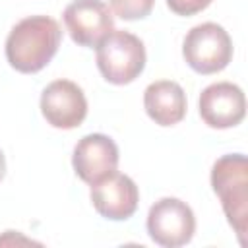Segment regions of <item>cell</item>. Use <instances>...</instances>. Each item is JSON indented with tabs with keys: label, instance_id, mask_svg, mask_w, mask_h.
Returning <instances> with one entry per match:
<instances>
[{
	"label": "cell",
	"instance_id": "cell-1",
	"mask_svg": "<svg viewBox=\"0 0 248 248\" xmlns=\"http://www.w3.org/2000/svg\"><path fill=\"white\" fill-rule=\"evenodd\" d=\"M62 29L48 16H29L17 21L6 39V60L21 74L41 72L56 54Z\"/></svg>",
	"mask_w": 248,
	"mask_h": 248
},
{
	"label": "cell",
	"instance_id": "cell-2",
	"mask_svg": "<svg viewBox=\"0 0 248 248\" xmlns=\"http://www.w3.org/2000/svg\"><path fill=\"white\" fill-rule=\"evenodd\" d=\"M211 188L217 194L223 213L236 232V238L246 246L248 234V161L242 153L219 157L211 167Z\"/></svg>",
	"mask_w": 248,
	"mask_h": 248
},
{
	"label": "cell",
	"instance_id": "cell-3",
	"mask_svg": "<svg viewBox=\"0 0 248 248\" xmlns=\"http://www.w3.org/2000/svg\"><path fill=\"white\" fill-rule=\"evenodd\" d=\"M101 76L114 85L132 83L145 68V46L140 37L124 29H112L95 46Z\"/></svg>",
	"mask_w": 248,
	"mask_h": 248
},
{
	"label": "cell",
	"instance_id": "cell-4",
	"mask_svg": "<svg viewBox=\"0 0 248 248\" xmlns=\"http://www.w3.org/2000/svg\"><path fill=\"white\" fill-rule=\"evenodd\" d=\"M182 56L186 64L202 74H217L225 70L232 58V41L225 27L213 21L194 25L182 41Z\"/></svg>",
	"mask_w": 248,
	"mask_h": 248
},
{
	"label": "cell",
	"instance_id": "cell-5",
	"mask_svg": "<svg viewBox=\"0 0 248 248\" xmlns=\"http://www.w3.org/2000/svg\"><path fill=\"white\" fill-rule=\"evenodd\" d=\"M147 234L163 248H178L192 240L196 217L192 207L178 198L157 200L147 213Z\"/></svg>",
	"mask_w": 248,
	"mask_h": 248
},
{
	"label": "cell",
	"instance_id": "cell-6",
	"mask_svg": "<svg viewBox=\"0 0 248 248\" xmlns=\"http://www.w3.org/2000/svg\"><path fill=\"white\" fill-rule=\"evenodd\" d=\"M41 112L52 128H78L87 116L85 93L70 79H54L41 93Z\"/></svg>",
	"mask_w": 248,
	"mask_h": 248
},
{
	"label": "cell",
	"instance_id": "cell-7",
	"mask_svg": "<svg viewBox=\"0 0 248 248\" xmlns=\"http://www.w3.org/2000/svg\"><path fill=\"white\" fill-rule=\"evenodd\" d=\"M200 116L209 128L227 130L238 126L246 116L244 91L231 81H217L200 93Z\"/></svg>",
	"mask_w": 248,
	"mask_h": 248
},
{
	"label": "cell",
	"instance_id": "cell-8",
	"mask_svg": "<svg viewBox=\"0 0 248 248\" xmlns=\"http://www.w3.org/2000/svg\"><path fill=\"white\" fill-rule=\"evenodd\" d=\"M64 25L79 46H97L99 41L114 29L110 8L103 0H74L66 6Z\"/></svg>",
	"mask_w": 248,
	"mask_h": 248
},
{
	"label": "cell",
	"instance_id": "cell-9",
	"mask_svg": "<svg viewBox=\"0 0 248 248\" xmlns=\"http://www.w3.org/2000/svg\"><path fill=\"white\" fill-rule=\"evenodd\" d=\"M118 159V145L114 140L105 134H87L74 147L72 167L79 180L91 186L116 172Z\"/></svg>",
	"mask_w": 248,
	"mask_h": 248
},
{
	"label": "cell",
	"instance_id": "cell-10",
	"mask_svg": "<svg viewBox=\"0 0 248 248\" xmlns=\"http://www.w3.org/2000/svg\"><path fill=\"white\" fill-rule=\"evenodd\" d=\"M89 198L101 217L110 221H126L138 209L140 190L128 174L116 170L101 182L91 184Z\"/></svg>",
	"mask_w": 248,
	"mask_h": 248
},
{
	"label": "cell",
	"instance_id": "cell-11",
	"mask_svg": "<svg viewBox=\"0 0 248 248\" xmlns=\"http://www.w3.org/2000/svg\"><path fill=\"white\" fill-rule=\"evenodd\" d=\"M143 107L155 124L174 126L186 116V93L176 81L159 79L145 87Z\"/></svg>",
	"mask_w": 248,
	"mask_h": 248
},
{
	"label": "cell",
	"instance_id": "cell-12",
	"mask_svg": "<svg viewBox=\"0 0 248 248\" xmlns=\"http://www.w3.org/2000/svg\"><path fill=\"white\" fill-rule=\"evenodd\" d=\"M108 2H110V10L114 12V16L126 21L147 17L155 4V0H108Z\"/></svg>",
	"mask_w": 248,
	"mask_h": 248
},
{
	"label": "cell",
	"instance_id": "cell-13",
	"mask_svg": "<svg viewBox=\"0 0 248 248\" xmlns=\"http://www.w3.org/2000/svg\"><path fill=\"white\" fill-rule=\"evenodd\" d=\"M213 0H167V6L176 16H194L205 10Z\"/></svg>",
	"mask_w": 248,
	"mask_h": 248
},
{
	"label": "cell",
	"instance_id": "cell-14",
	"mask_svg": "<svg viewBox=\"0 0 248 248\" xmlns=\"http://www.w3.org/2000/svg\"><path fill=\"white\" fill-rule=\"evenodd\" d=\"M17 244V242H21V244H37V246H41L39 242H35V240H29V238H23V236H17L16 234V238H14V231H6L4 232V236H0V244Z\"/></svg>",
	"mask_w": 248,
	"mask_h": 248
},
{
	"label": "cell",
	"instance_id": "cell-15",
	"mask_svg": "<svg viewBox=\"0 0 248 248\" xmlns=\"http://www.w3.org/2000/svg\"><path fill=\"white\" fill-rule=\"evenodd\" d=\"M4 174H6V159H4V153L0 151V180L4 178Z\"/></svg>",
	"mask_w": 248,
	"mask_h": 248
}]
</instances>
